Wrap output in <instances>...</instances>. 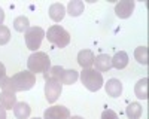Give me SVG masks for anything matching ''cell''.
Instances as JSON below:
<instances>
[{"mask_svg":"<svg viewBox=\"0 0 149 119\" xmlns=\"http://www.w3.org/2000/svg\"><path fill=\"white\" fill-rule=\"evenodd\" d=\"M27 67H29V71H31L33 75L45 73V71L51 68V59L45 52H34L27 59Z\"/></svg>","mask_w":149,"mask_h":119,"instance_id":"obj_2","label":"cell"},{"mask_svg":"<svg viewBox=\"0 0 149 119\" xmlns=\"http://www.w3.org/2000/svg\"><path fill=\"white\" fill-rule=\"evenodd\" d=\"M64 15H66L64 5H61V3L51 5V8H49V18H51L54 22H60L61 19L64 18Z\"/></svg>","mask_w":149,"mask_h":119,"instance_id":"obj_14","label":"cell"},{"mask_svg":"<svg viewBox=\"0 0 149 119\" xmlns=\"http://www.w3.org/2000/svg\"><path fill=\"white\" fill-rule=\"evenodd\" d=\"M81 80L84 83V86L93 92L98 91L103 86V76L95 68H84L81 73Z\"/></svg>","mask_w":149,"mask_h":119,"instance_id":"obj_3","label":"cell"},{"mask_svg":"<svg viewBox=\"0 0 149 119\" xmlns=\"http://www.w3.org/2000/svg\"><path fill=\"white\" fill-rule=\"evenodd\" d=\"M17 104V95L15 92L12 91H2L0 92V106L3 107V109H14V106Z\"/></svg>","mask_w":149,"mask_h":119,"instance_id":"obj_10","label":"cell"},{"mask_svg":"<svg viewBox=\"0 0 149 119\" xmlns=\"http://www.w3.org/2000/svg\"><path fill=\"white\" fill-rule=\"evenodd\" d=\"M127 64H128V55H127V52H124V51L116 52L115 57L112 58V67H115L118 70L125 68Z\"/></svg>","mask_w":149,"mask_h":119,"instance_id":"obj_17","label":"cell"},{"mask_svg":"<svg viewBox=\"0 0 149 119\" xmlns=\"http://www.w3.org/2000/svg\"><path fill=\"white\" fill-rule=\"evenodd\" d=\"M69 119H84L82 116H72V118H69Z\"/></svg>","mask_w":149,"mask_h":119,"instance_id":"obj_27","label":"cell"},{"mask_svg":"<svg viewBox=\"0 0 149 119\" xmlns=\"http://www.w3.org/2000/svg\"><path fill=\"white\" fill-rule=\"evenodd\" d=\"M3 21H5V10L0 8V26H3Z\"/></svg>","mask_w":149,"mask_h":119,"instance_id":"obj_25","label":"cell"},{"mask_svg":"<svg viewBox=\"0 0 149 119\" xmlns=\"http://www.w3.org/2000/svg\"><path fill=\"white\" fill-rule=\"evenodd\" d=\"M94 64H95V70L97 71H109L112 68V58L107 54H100L97 55L94 59Z\"/></svg>","mask_w":149,"mask_h":119,"instance_id":"obj_12","label":"cell"},{"mask_svg":"<svg viewBox=\"0 0 149 119\" xmlns=\"http://www.w3.org/2000/svg\"><path fill=\"white\" fill-rule=\"evenodd\" d=\"M79 79V73L76 70H73V68H70V70H63L61 71V75H60V77H58V82L61 83V85H72V83H74Z\"/></svg>","mask_w":149,"mask_h":119,"instance_id":"obj_13","label":"cell"},{"mask_svg":"<svg viewBox=\"0 0 149 119\" xmlns=\"http://www.w3.org/2000/svg\"><path fill=\"white\" fill-rule=\"evenodd\" d=\"M104 89H106L107 95L116 98V97H119V95L122 94V83L118 79H109L107 83L104 85Z\"/></svg>","mask_w":149,"mask_h":119,"instance_id":"obj_11","label":"cell"},{"mask_svg":"<svg viewBox=\"0 0 149 119\" xmlns=\"http://www.w3.org/2000/svg\"><path fill=\"white\" fill-rule=\"evenodd\" d=\"M134 58L137 59V63L143 64V66H148V46H139L136 48L134 51Z\"/></svg>","mask_w":149,"mask_h":119,"instance_id":"obj_21","label":"cell"},{"mask_svg":"<svg viewBox=\"0 0 149 119\" xmlns=\"http://www.w3.org/2000/svg\"><path fill=\"white\" fill-rule=\"evenodd\" d=\"M0 119H6V110L0 106Z\"/></svg>","mask_w":149,"mask_h":119,"instance_id":"obj_26","label":"cell"},{"mask_svg":"<svg viewBox=\"0 0 149 119\" xmlns=\"http://www.w3.org/2000/svg\"><path fill=\"white\" fill-rule=\"evenodd\" d=\"M125 115L128 119H139L142 116V106L139 103H131L125 109Z\"/></svg>","mask_w":149,"mask_h":119,"instance_id":"obj_20","label":"cell"},{"mask_svg":"<svg viewBox=\"0 0 149 119\" xmlns=\"http://www.w3.org/2000/svg\"><path fill=\"white\" fill-rule=\"evenodd\" d=\"M94 59H95V55L91 49H82L78 54V63L84 68H91V66L94 64Z\"/></svg>","mask_w":149,"mask_h":119,"instance_id":"obj_9","label":"cell"},{"mask_svg":"<svg viewBox=\"0 0 149 119\" xmlns=\"http://www.w3.org/2000/svg\"><path fill=\"white\" fill-rule=\"evenodd\" d=\"M14 28H15L17 31H19V33L27 31V30L30 28V21H29V18L24 17V15L17 17V18L14 19Z\"/></svg>","mask_w":149,"mask_h":119,"instance_id":"obj_19","label":"cell"},{"mask_svg":"<svg viewBox=\"0 0 149 119\" xmlns=\"http://www.w3.org/2000/svg\"><path fill=\"white\" fill-rule=\"evenodd\" d=\"M8 79H9V77L6 76V67L0 63V88H3V85L6 83Z\"/></svg>","mask_w":149,"mask_h":119,"instance_id":"obj_23","label":"cell"},{"mask_svg":"<svg viewBox=\"0 0 149 119\" xmlns=\"http://www.w3.org/2000/svg\"><path fill=\"white\" fill-rule=\"evenodd\" d=\"M102 119H118V115H116L113 110L107 109V110H104V112L102 113Z\"/></svg>","mask_w":149,"mask_h":119,"instance_id":"obj_24","label":"cell"},{"mask_svg":"<svg viewBox=\"0 0 149 119\" xmlns=\"http://www.w3.org/2000/svg\"><path fill=\"white\" fill-rule=\"evenodd\" d=\"M33 119H40V118H33Z\"/></svg>","mask_w":149,"mask_h":119,"instance_id":"obj_28","label":"cell"},{"mask_svg":"<svg viewBox=\"0 0 149 119\" xmlns=\"http://www.w3.org/2000/svg\"><path fill=\"white\" fill-rule=\"evenodd\" d=\"M134 6H136L134 0H121L115 6V14H116V17H119L122 19L130 18L134 10Z\"/></svg>","mask_w":149,"mask_h":119,"instance_id":"obj_8","label":"cell"},{"mask_svg":"<svg viewBox=\"0 0 149 119\" xmlns=\"http://www.w3.org/2000/svg\"><path fill=\"white\" fill-rule=\"evenodd\" d=\"M84 12V2L81 0H72L67 5V14L70 17H79Z\"/></svg>","mask_w":149,"mask_h":119,"instance_id":"obj_18","label":"cell"},{"mask_svg":"<svg viewBox=\"0 0 149 119\" xmlns=\"http://www.w3.org/2000/svg\"><path fill=\"white\" fill-rule=\"evenodd\" d=\"M148 82H149V79L148 77H143V79H140L137 83H136L134 94H136V97H137V98L148 100Z\"/></svg>","mask_w":149,"mask_h":119,"instance_id":"obj_16","label":"cell"},{"mask_svg":"<svg viewBox=\"0 0 149 119\" xmlns=\"http://www.w3.org/2000/svg\"><path fill=\"white\" fill-rule=\"evenodd\" d=\"M45 82V98L48 100V103H55L63 92V85L54 79H46Z\"/></svg>","mask_w":149,"mask_h":119,"instance_id":"obj_6","label":"cell"},{"mask_svg":"<svg viewBox=\"0 0 149 119\" xmlns=\"http://www.w3.org/2000/svg\"><path fill=\"white\" fill-rule=\"evenodd\" d=\"M10 40V30L6 26H0V45H6Z\"/></svg>","mask_w":149,"mask_h":119,"instance_id":"obj_22","label":"cell"},{"mask_svg":"<svg viewBox=\"0 0 149 119\" xmlns=\"http://www.w3.org/2000/svg\"><path fill=\"white\" fill-rule=\"evenodd\" d=\"M30 113H31V109L27 103L19 101L14 106V115L17 116V119H29Z\"/></svg>","mask_w":149,"mask_h":119,"instance_id":"obj_15","label":"cell"},{"mask_svg":"<svg viewBox=\"0 0 149 119\" xmlns=\"http://www.w3.org/2000/svg\"><path fill=\"white\" fill-rule=\"evenodd\" d=\"M36 85V75L31 71H19L6 80L2 89L12 91V92H19V91H29Z\"/></svg>","mask_w":149,"mask_h":119,"instance_id":"obj_1","label":"cell"},{"mask_svg":"<svg viewBox=\"0 0 149 119\" xmlns=\"http://www.w3.org/2000/svg\"><path fill=\"white\" fill-rule=\"evenodd\" d=\"M45 37V31L42 27H30L26 34H24V39H26V45L30 51H37L40 48V43Z\"/></svg>","mask_w":149,"mask_h":119,"instance_id":"obj_5","label":"cell"},{"mask_svg":"<svg viewBox=\"0 0 149 119\" xmlns=\"http://www.w3.org/2000/svg\"><path fill=\"white\" fill-rule=\"evenodd\" d=\"M70 112L64 106H51L43 113V119H69Z\"/></svg>","mask_w":149,"mask_h":119,"instance_id":"obj_7","label":"cell"},{"mask_svg":"<svg viewBox=\"0 0 149 119\" xmlns=\"http://www.w3.org/2000/svg\"><path fill=\"white\" fill-rule=\"evenodd\" d=\"M45 36L48 37V40L54 43L58 48H66L70 43V34L69 31H66L61 26L58 24H54L48 28V33H45Z\"/></svg>","mask_w":149,"mask_h":119,"instance_id":"obj_4","label":"cell"}]
</instances>
